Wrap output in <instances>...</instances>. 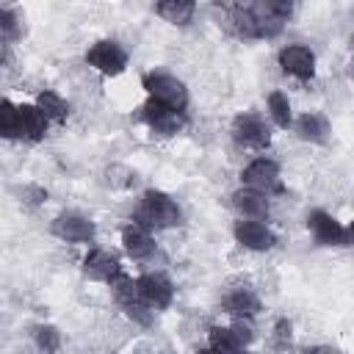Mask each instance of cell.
<instances>
[{"mask_svg":"<svg viewBox=\"0 0 354 354\" xmlns=\"http://www.w3.org/2000/svg\"><path fill=\"white\" fill-rule=\"evenodd\" d=\"M133 221L147 227V230H174L183 224V207L177 205V199L166 191L158 188H147L138 196V207L133 213Z\"/></svg>","mask_w":354,"mask_h":354,"instance_id":"1","label":"cell"},{"mask_svg":"<svg viewBox=\"0 0 354 354\" xmlns=\"http://www.w3.org/2000/svg\"><path fill=\"white\" fill-rule=\"evenodd\" d=\"M141 88L147 91L149 100H158V102H166L177 111H185L188 108V86L171 75V72H163V69H149L141 75Z\"/></svg>","mask_w":354,"mask_h":354,"instance_id":"2","label":"cell"},{"mask_svg":"<svg viewBox=\"0 0 354 354\" xmlns=\"http://www.w3.org/2000/svg\"><path fill=\"white\" fill-rule=\"evenodd\" d=\"M241 185L243 188H252V191H260L266 196H277L285 191L282 185V169L274 158L268 155H257L252 158L243 169H241Z\"/></svg>","mask_w":354,"mask_h":354,"instance_id":"3","label":"cell"},{"mask_svg":"<svg viewBox=\"0 0 354 354\" xmlns=\"http://www.w3.org/2000/svg\"><path fill=\"white\" fill-rule=\"evenodd\" d=\"M83 58H86V64L94 72H100L105 77L122 75L127 69V64H130V55H127L124 44L116 41V39H97L94 44H88V50H86Z\"/></svg>","mask_w":354,"mask_h":354,"instance_id":"4","label":"cell"},{"mask_svg":"<svg viewBox=\"0 0 354 354\" xmlns=\"http://www.w3.org/2000/svg\"><path fill=\"white\" fill-rule=\"evenodd\" d=\"M277 66L282 69L285 77H293L299 83H310L318 72V58H315V50L307 47V44H299V41H290V44H282L279 53H277Z\"/></svg>","mask_w":354,"mask_h":354,"instance_id":"5","label":"cell"},{"mask_svg":"<svg viewBox=\"0 0 354 354\" xmlns=\"http://www.w3.org/2000/svg\"><path fill=\"white\" fill-rule=\"evenodd\" d=\"M232 138L238 147L243 149H252V152H266L271 147V127L268 122L254 113V111H243L232 119V127H230Z\"/></svg>","mask_w":354,"mask_h":354,"instance_id":"6","label":"cell"},{"mask_svg":"<svg viewBox=\"0 0 354 354\" xmlns=\"http://www.w3.org/2000/svg\"><path fill=\"white\" fill-rule=\"evenodd\" d=\"M138 122L147 124L152 133L158 136H177L183 127H185V111H177L166 102H158V100H149L138 108Z\"/></svg>","mask_w":354,"mask_h":354,"instance_id":"7","label":"cell"},{"mask_svg":"<svg viewBox=\"0 0 354 354\" xmlns=\"http://www.w3.org/2000/svg\"><path fill=\"white\" fill-rule=\"evenodd\" d=\"M252 343H254V332L249 329V321H232L227 326L207 329V348L218 354H246Z\"/></svg>","mask_w":354,"mask_h":354,"instance_id":"8","label":"cell"},{"mask_svg":"<svg viewBox=\"0 0 354 354\" xmlns=\"http://www.w3.org/2000/svg\"><path fill=\"white\" fill-rule=\"evenodd\" d=\"M50 232L58 241H64V243H83V246H88L97 238V224L86 213H80V210H64V213H58L53 218Z\"/></svg>","mask_w":354,"mask_h":354,"instance_id":"9","label":"cell"},{"mask_svg":"<svg viewBox=\"0 0 354 354\" xmlns=\"http://www.w3.org/2000/svg\"><path fill=\"white\" fill-rule=\"evenodd\" d=\"M307 230L318 246H348L346 224L337 216H332L329 210H321V207L310 210L307 213Z\"/></svg>","mask_w":354,"mask_h":354,"instance_id":"10","label":"cell"},{"mask_svg":"<svg viewBox=\"0 0 354 354\" xmlns=\"http://www.w3.org/2000/svg\"><path fill=\"white\" fill-rule=\"evenodd\" d=\"M232 238L238 246H243L246 252H271L277 246V232L257 218H238L232 224Z\"/></svg>","mask_w":354,"mask_h":354,"instance_id":"11","label":"cell"},{"mask_svg":"<svg viewBox=\"0 0 354 354\" xmlns=\"http://www.w3.org/2000/svg\"><path fill=\"white\" fill-rule=\"evenodd\" d=\"M80 268H83V274H86L88 279H94V282H105L108 288H111L119 277H124L122 260H119L113 252L100 249V246H91V249L83 254Z\"/></svg>","mask_w":354,"mask_h":354,"instance_id":"12","label":"cell"},{"mask_svg":"<svg viewBox=\"0 0 354 354\" xmlns=\"http://www.w3.org/2000/svg\"><path fill=\"white\" fill-rule=\"evenodd\" d=\"M136 288H138V296L144 299V304L149 310H166L174 301V285H171V279L163 277V274H158V271L138 274L136 277Z\"/></svg>","mask_w":354,"mask_h":354,"instance_id":"13","label":"cell"},{"mask_svg":"<svg viewBox=\"0 0 354 354\" xmlns=\"http://www.w3.org/2000/svg\"><path fill=\"white\" fill-rule=\"evenodd\" d=\"M50 119L36 108V102H17V141H44Z\"/></svg>","mask_w":354,"mask_h":354,"instance_id":"14","label":"cell"},{"mask_svg":"<svg viewBox=\"0 0 354 354\" xmlns=\"http://www.w3.org/2000/svg\"><path fill=\"white\" fill-rule=\"evenodd\" d=\"M293 133H296V138L304 141V144L324 147V144H329V138H332V124H329V119H326L321 111H304L301 116H296Z\"/></svg>","mask_w":354,"mask_h":354,"instance_id":"15","label":"cell"},{"mask_svg":"<svg viewBox=\"0 0 354 354\" xmlns=\"http://www.w3.org/2000/svg\"><path fill=\"white\" fill-rule=\"evenodd\" d=\"M122 249L130 260H149L155 254V235L152 230L130 221L127 227H122Z\"/></svg>","mask_w":354,"mask_h":354,"instance_id":"16","label":"cell"},{"mask_svg":"<svg viewBox=\"0 0 354 354\" xmlns=\"http://www.w3.org/2000/svg\"><path fill=\"white\" fill-rule=\"evenodd\" d=\"M221 310H224L232 321H252V318L263 310V304H260V299H257L254 290H249V288H232V290L221 299Z\"/></svg>","mask_w":354,"mask_h":354,"instance_id":"17","label":"cell"},{"mask_svg":"<svg viewBox=\"0 0 354 354\" xmlns=\"http://www.w3.org/2000/svg\"><path fill=\"white\" fill-rule=\"evenodd\" d=\"M232 207L241 218H257V221H266L268 213H271V196L260 194V191H252V188H238L232 191Z\"/></svg>","mask_w":354,"mask_h":354,"instance_id":"18","label":"cell"},{"mask_svg":"<svg viewBox=\"0 0 354 354\" xmlns=\"http://www.w3.org/2000/svg\"><path fill=\"white\" fill-rule=\"evenodd\" d=\"M36 108L50 119V124H64L69 119V102L55 91V88H41L36 94Z\"/></svg>","mask_w":354,"mask_h":354,"instance_id":"19","label":"cell"},{"mask_svg":"<svg viewBox=\"0 0 354 354\" xmlns=\"http://www.w3.org/2000/svg\"><path fill=\"white\" fill-rule=\"evenodd\" d=\"M266 108H268V119L279 127V130H293V105H290V97L282 91V88H274L268 97H266Z\"/></svg>","mask_w":354,"mask_h":354,"instance_id":"20","label":"cell"},{"mask_svg":"<svg viewBox=\"0 0 354 354\" xmlns=\"http://www.w3.org/2000/svg\"><path fill=\"white\" fill-rule=\"evenodd\" d=\"M155 14L169 22V25H188L196 14V3H188V0H166V3H158L155 6Z\"/></svg>","mask_w":354,"mask_h":354,"instance_id":"21","label":"cell"},{"mask_svg":"<svg viewBox=\"0 0 354 354\" xmlns=\"http://www.w3.org/2000/svg\"><path fill=\"white\" fill-rule=\"evenodd\" d=\"M25 33V25H22V17L11 8V6H0V39L6 47H11L14 41H19Z\"/></svg>","mask_w":354,"mask_h":354,"instance_id":"22","label":"cell"},{"mask_svg":"<svg viewBox=\"0 0 354 354\" xmlns=\"http://www.w3.org/2000/svg\"><path fill=\"white\" fill-rule=\"evenodd\" d=\"M33 346L39 354H58L61 348V332L50 324H39L33 329Z\"/></svg>","mask_w":354,"mask_h":354,"instance_id":"23","label":"cell"},{"mask_svg":"<svg viewBox=\"0 0 354 354\" xmlns=\"http://www.w3.org/2000/svg\"><path fill=\"white\" fill-rule=\"evenodd\" d=\"M0 133L8 141H17V102L11 97L0 100Z\"/></svg>","mask_w":354,"mask_h":354,"instance_id":"24","label":"cell"},{"mask_svg":"<svg viewBox=\"0 0 354 354\" xmlns=\"http://www.w3.org/2000/svg\"><path fill=\"white\" fill-rule=\"evenodd\" d=\"M290 340H293V324H290L288 318H277L274 332H271V343H274V348L285 351V348L290 346Z\"/></svg>","mask_w":354,"mask_h":354,"instance_id":"25","label":"cell"},{"mask_svg":"<svg viewBox=\"0 0 354 354\" xmlns=\"http://www.w3.org/2000/svg\"><path fill=\"white\" fill-rule=\"evenodd\" d=\"M304 354H343V351L335 348V346H329V343H318V346H310Z\"/></svg>","mask_w":354,"mask_h":354,"instance_id":"26","label":"cell"},{"mask_svg":"<svg viewBox=\"0 0 354 354\" xmlns=\"http://www.w3.org/2000/svg\"><path fill=\"white\" fill-rule=\"evenodd\" d=\"M346 232H348V246H354V218L346 224Z\"/></svg>","mask_w":354,"mask_h":354,"instance_id":"27","label":"cell"},{"mask_svg":"<svg viewBox=\"0 0 354 354\" xmlns=\"http://www.w3.org/2000/svg\"><path fill=\"white\" fill-rule=\"evenodd\" d=\"M194 354H218V351H213V348H207V346H205V348H196Z\"/></svg>","mask_w":354,"mask_h":354,"instance_id":"28","label":"cell"}]
</instances>
